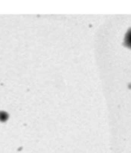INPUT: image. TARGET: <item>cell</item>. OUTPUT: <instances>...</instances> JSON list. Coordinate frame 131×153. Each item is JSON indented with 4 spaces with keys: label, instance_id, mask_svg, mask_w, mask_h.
I'll return each instance as SVG.
<instances>
[{
    "label": "cell",
    "instance_id": "obj_1",
    "mask_svg": "<svg viewBox=\"0 0 131 153\" xmlns=\"http://www.w3.org/2000/svg\"><path fill=\"white\" fill-rule=\"evenodd\" d=\"M124 45L131 48V28L128 30L124 38Z\"/></svg>",
    "mask_w": 131,
    "mask_h": 153
},
{
    "label": "cell",
    "instance_id": "obj_2",
    "mask_svg": "<svg viewBox=\"0 0 131 153\" xmlns=\"http://www.w3.org/2000/svg\"><path fill=\"white\" fill-rule=\"evenodd\" d=\"M8 117H9V115L8 113H6L5 112L3 111H0V121H5V120H7Z\"/></svg>",
    "mask_w": 131,
    "mask_h": 153
}]
</instances>
